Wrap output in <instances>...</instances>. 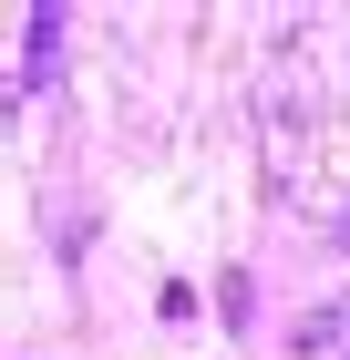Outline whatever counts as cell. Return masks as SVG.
<instances>
[{
    "instance_id": "6da1fadb",
    "label": "cell",
    "mask_w": 350,
    "mask_h": 360,
    "mask_svg": "<svg viewBox=\"0 0 350 360\" xmlns=\"http://www.w3.org/2000/svg\"><path fill=\"white\" fill-rule=\"evenodd\" d=\"M52 52H62V21H52V11H21V93L42 83V62H52Z\"/></svg>"
}]
</instances>
